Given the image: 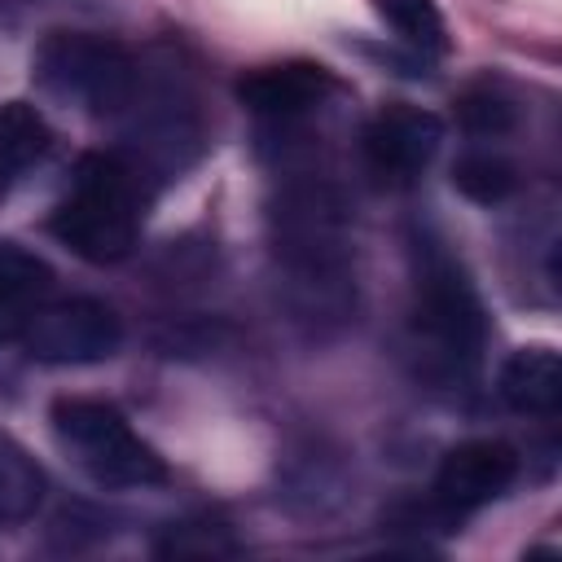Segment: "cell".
<instances>
[{
	"label": "cell",
	"instance_id": "1",
	"mask_svg": "<svg viewBox=\"0 0 562 562\" xmlns=\"http://www.w3.org/2000/svg\"><path fill=\"white\" fill-rule=\"evenodd\" d=\"M281 303L294 325L325 338L356 312L351 220L342 193L312 171L290 176L268 211Z\"/></svg>",
	"mask_w": 562,
	"mask_h": 562
},
{
	"label": "cell",
	"instance_id": "2",
	"mask_svg": "<svg viewBox=\"0 0 562 562\" xmlns=\"http://www.w3.org/2000/svg\"><path fill=\"white\" fill-rule=\"evenodd\" d=\"M145 171L136 158L97 149L70 171L61 202L53 206V237L88 263H119L132 255L145 220Z\"/></svg>",
	"mask_w": 562,
	"mask_h": 562
},
{
	"label": "cell",
	"instance_id": "3",
	"mask_svg": "<svg viewBox=\"0 0 562 562\" xmlns=\"http://www.w3.org/2000/svg\"><path fill=\"white\" fill-rule=\"evenodd\" d=\"M408 259H413V307H408L413 338L435 373L465 378L479 364L487 334L479 290L461 268V259L430 233H413Z\"/></svg>",
	"mask_w": 562,
	"mask_h": 562
},
{
	"label": "cell",
	"instance_id": "4",
	"mask_svg": "<svg viewBox=\"0 0 562 562\" xmlns=\"http://www.w3.org/2000/svg\"><path fill=\"white\" fill-rule=\"evenodd\" d=\"M35 83L61 101L75 105L92 119L123 114L140 97V66L136 57L105 35L92 31H53L40 40L31 57Z\"/></svg>",
	"mask_w": 562,
	"mask_h": 562
},
{
	"label": "cell",
	"instance_id": "5",
	"mask_svg": "<svg viewBox=\"0 0 562 562\" xmlns=\"http://www.w3.org/2000/svg\"><path fill=\"white\" fill-rule=\"evenodd\" d=\"M53 435L61 452L97 487H158L167 483V461L127 426V417L105 400H57Z\"/></svg>",
	"mask_w": 562,
	"mask_h": 562
},
{
	"label": "cell",
	"instance_id": "6",
	"mask_svg": "<svg viewBox=\"0 0 562 562\" xmlns=\"http://www.w3.org/2000/svg\"><path fill=\"white\" fill-rule=\"evenodd\" d=\"M40 364H101L123 347V321L92 294L40 303L18 338Z\"/></svg>",
	"mask_w": 562,
	"mask_h": 562
},
{
	"label": "cell",
	"instance_id": "7",
	"mask_svg": "<svg viewBox=\"0 0 562 562\" xmlns=\"http://www.w3.org/2000/svg\"><path fill=\"white\" fill-rule=\"evenodd\" d=\"M514 479H518V452L509 443L465 439V443L448 448L439 470H435L430 514L443 518V522H457V518L492 505L496 496H505Z\"/></svg>",
	"mask_w": 562,
	"mask_h": 562
},
{
	"label": "cell",
	"instance_id": "8",
	"mask_svg": "<svg viewBox=\"0 0 562 562\" xmlns=\"http://www.w3.org/2000/svg\"><path fill=\"white\" fill-rule=\"evenodd\" d=\"M443 145V119L422 105H386L364 127V167L391 189L413 184Z\"/></svg>",
	"mask_w": 562,
	"mask_h": 562
},
{
	"label": "cell",
	"instance_id": "9",
	"mask_svg": "<svg viewBox=\"0 0 562 562\" xmlns=\"http://www.w3.org/2000/svg\"><path fill=\"white\" fill-rule=\"evenodd\" d=\"M329 92H334V79L316 61L263 66L237 83V101L268 123H294V119L312 114Z\"/></svg>",
	"mask_w": 562,
	"mask_h": 562
},
{
	"label": "cell",
	"instance_id": "10",
	"mask_svg": "<svg viewBox=\"0 0 562 562\" xmlns=\"http://www.w3.org/2000/svg\"><path fill=\"white\" fill-rule=\"evenodd\" d=\"M496 395L522 417H553L562 404V360L553 347H518L501 373Z\"/></svg>",
	"mask_w": 562,
	"mask_h": 562
},
{
	"label": "cell",
	"instance_id": "11",
	"mask_svg": "<svg viewBox=\"0 0 562 562\" xmlns=\"http://www.w3.org/2000/svg\"><path fill=\"white\" fill-rule=\"evenodd\" d=\"M48 285H53V268L35 250H26L18 241H0V347L22 338L31 312L44 303Z\"/></svg>",
	"mask_w": 562,
	"mask_h": 562
},
{
	"label": "cell",
	"instance_id": "12",
	"mask_svg": "<svg viewBox=\"0 0 562 562\" xmlns=\"http://www.w3.org/2000/svg\"><path fill=\"white\" fill-rule=\"evenodd\" d=\"M48 140H53V132L31 101H4L0 105V202L48 154Z\"/></svg>",
	"mask_w": 562,
	"mask_h": 562
},
{
	"label": "cell",
	"instance_id": "13",
	"mask_svg": "<svg viewBox=\"0 0 562 562\" xmlns=\"http://www.w3.org/2000/svg\"><path fill=\"white\" fill-rule=\"evenodd\" d=\"M44 501V470L0 435V522H26Z\"/></svg>",
	"mask_w": 562,
	"mask_h": 562
},
{
	"label": "cell",
	"instance_id": "14",
	"mask_svg": "<svg viewBox=\"0 0 562 562\" xmlns=\"http://www.w3.org/2000/svg\"><path fill=\"white\" fill-rule=\"evenodd\" d=\"M452 189L479 206H496L518 189V171L509 158H501L492 149H470L452 162Z\"/></svg>",
	"mask_w": 562,
	"mask_h": 562
},
{
	"label": "cell",
	"instance_id": "15",
	"mask_svg": "<svg viewBox=\"0 0 562 562\" xmlns=\"http://www.w3.org/2000/svg\"><path fill=\"white\" fill-rule=\"evenodd\" d=\"M378 13L413 53H426V57L448 53V22L435 0H378Z\"/></svg>",
	"mask_w": 562,
	"mask_h": 562
},
{
	"label": "cell",
	"instance_id": "16",
	"mask_svg": "<svg viewBox=\"0 0 562 562\" xmlns=\"http://www.w3.org/2000/svg\"><path fill=\"white\" fill-rule=\"evenodd\" d=\"M241 544L233 540V531L215 518H184L162 527V536L154 540L158 558H233Z\"/></svg>",
	"mask_w": 562,
	"mask_h": 562
},
{
	"label": "cell",
	"instance_id": "17",
	"mask_svg": "<svg viewBox=\"0 0 562 562\" xmlns=\"http://www.w3.org/2000/svg\"><path fill=\"white\" fill-rule=\"evenodd\" d=\"M457 119H461V127H465L470 136H505L518 114H514V101H509L501 88L483 83V88H470V92L457 101Z\"/></svg>",
	"mask_w": 562,
	"mask_h": 562
}]
</instances>
